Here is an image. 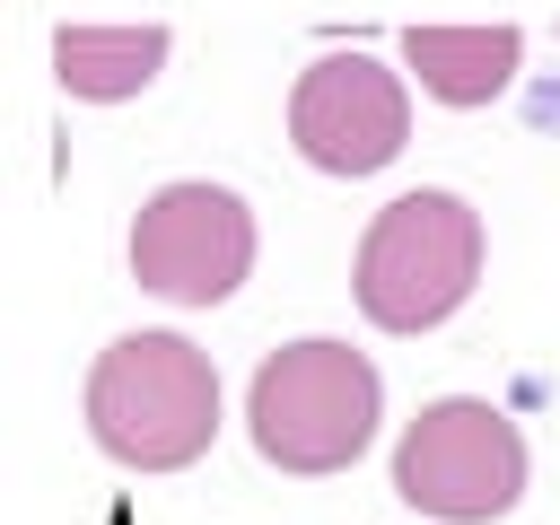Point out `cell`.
Instances as JSON below:
<instances>
[{
  "label": "cell",
  "mask_w": 560,
  "mask_h": 525,
  "mask_svg": "<svg viewBox=\"0 0 560 525\" xmlns=\"http://www.w3.org/2000/svg\"><path fill=\"white\" fill-rule=\"evenodd\" d=\"M394 499L438 525H499L525 499V438L481 394H438L394 446Z\"/></svg>",
  "instance_id": "cell-4"
},
{
  "label": "cell",
  "mask_w": 560,
  "mask_h": 525,
  "mask_svg": "<svg viewBox=\"0 0 560 525\" xmlns=\"http://www.w3.org/2000/svg\"><path fill=\"white\" fill-rule=\"evenodd\" d=\"M289 140L315 175H376L411 140V96L368 52H324L289 88Z\"/></svg>",
  "instance_id": "cell-6"
},
{
  "label": "cell",
  "mask_w": 560,
  "mask_h": 525,
  "mask_svg": "<svg viewBox=\"0 0 560 525\" xmlns=\"http://www.w3.org/2000/svg\"><path fill=\"white\" fill-rule=\"evenodd\" d=\"M402 61L438 105H490V96H508V79L525 61V35L516 26H411Z\"/></svg>",
  "instance_id": "cell-7"
},
{
  "label": "cell",
  "mask_w": 560,
  "mask_h": 525,
  "mask_svg": "<svg viewBox=\"0 0 560 525\" xmlns=\"http://www.w3.org/2000/svg\"><path fill=\"white\" fill-rule=\"evenodd\" d=\"M481 280V210L446 184L394 192L350 262V298L376 332H438Z\"/></svg>",
  "instance_id": "cell-3"
},
{
  "label": "cell",
  "mask_w": 560,
  "mask_h": 525,
  "mask_svg": "<svg viewBox=\"0 0 560 525\" xmlns=\"http://www.w3.org/2000/svg\"><path fill=\"white\" fill-rule=\"evenodd\" d=\"M166 70V26H61L52 35V79L79 105H122Z\"/></svg>",
  "instance_id": "cell-8"
},
{
  "label": "cell",
  "mask_w": 560,
  "mask_h": 525,
  "mask_svg": "<svg viewBox=\"0 0 560 525\" xmlns=\"http://www.w3.org/2000/svg\"><path fill=\"white\" fill-rule=\"evenodd\" d=\"M385 420V385L368 368V350L332 341V332H306V341H280L254 385H245V438L271 472H298V481H324V472H350L368 455Z\"/></svg>",
  "instance_id": "cell-2"
},
{
  "label": "cell",
  "mask_w": 560,
  "mask_h": 525,
  "mask_svg": "<svg viewBox=\"0 0 560 525\" xmlns=\"http://www.w3.org/2000/svg\"><path fill=\"white\" fill-rule=\"evenodd\" d=\"M254 271V210L228 184H158L131 219V280L166 306H219Z\"/></svg>",
  "instance_id": "cell-5"
},
{
  "label": "cell",
  "mask_w": 560,
  "mask_h": 525,
  "mask_svg": "<svg viewBox=\"0 0 560 525\" xmlns=\"http://www.w3.org/2000/svg\"><path fill=\"white\" fill-rule=\"evenodd\" d=\"M88 438L122 472H184L219 438V368L184 332H122L88 368Z\"/></svg>",
  "instance_id": "cell-1"
}]
</instances>
